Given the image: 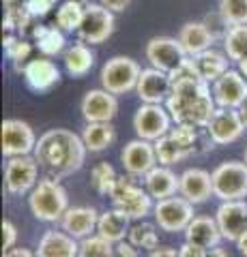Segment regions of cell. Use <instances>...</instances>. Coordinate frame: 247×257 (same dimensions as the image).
Here are the masks:
<instances>
[{
	"instance_id": "obj_24",
	"label": "cell",
	"mask_w": 247,
	"mask_h": 257,
	"mask_svg": "<svg viewBox=\"0 0 247 257\" xmlns=\"http://www.w3.org/2000/svg\"><path fill=\"white\" fill-rule=\"evenodd\" d=\"M179 41L189 58H194V56L211 50L217 39L213 37V32L206 28L204 22H187V24H183V28L179 30Z\"/></svg>"
},
{
	"instance_id": "obj_34",
	"label": "cell",
	"mask_w": 247,
	"mask_h": 257,
	"mask_svg": "<svg viewBox=\"0 0 247 257\" xmlns=\"http://www.w3.org/2000/svg\"><path fill=\"white\" fill-rule=\"evenodd\" d=\"M84 9L86 7L77 5V3H71V0H65L58 9H56V26L62 32H77L79 24L84 20Z\"/></svg>"
},
{
	"instance_id": "obj_35",
	"label": "cell",
	"mask_w": 247,
	"mask_h": 257,
	"mask_svg": "<svg viewBox=\"0 0 247 257\" xmlns=\"http://www.w3.org/2000/svg\"><path fill=\"white\" fill-rule=\"evenodd\" d=\"M155 144V152H157V161H159V165H174V163H179V161L183 159H187V150H183L177 142H174L170 138V133L168 135H163V138H159Z\"/></svg>"
},
{
	"instance_id": "obj_32",
	"label": "cell",
	"mask_w": 247,
	"mask_h": 257,
	"mask_svg": "<svg viewBox=\"0 0 247 257\" xmlns=\"http://www.w3.org/2000/svg\"><path fill=\"white\" fill-rule=\"evenodd\" d=\"M129 242L138 248H144V251H155L159 246V236H157V227L153 223H146L144 219L138 221L135 225H131L129 229Z\"/></svg>"
},
{
	"instance_id": "obj_38",
	"label": "cell",
	"mask_w": 247,
	"mask_h": 257,
	"mask_svg": "<svg viewBox=\"0 0 247 257\" xmlns=\"http://www.w3.org/2000/svg\"><path fill=\"white\" fill-rule=\"evenodd\" d=\"M5 54L7 58H9L11 62H24L28 60L30 52H33V45H30L28 41H24V39H20V35H15V32H5Z\"/></svg>"
},
{
	"instance_id": "obj_1",
	"label": "cell",
	"mask_w": 247,
	"mask_h": 257,
	"mask_svg": "<svg viewBox=\"0 0 247 257\" xmlns=\"http://www.w3.org/2000/svg\"><path fill=\"white\" fill-rule=\"evenodd\" d=\"M172 90L166 101V109L170 111L174 124H191L198 128H206L215 114V99L209 82L200 77L196 64L187 58L183 64L170 73Z\"/></svg>"
},
{
	"instance_id": "obj_11",
	"label": "cell",
	"mask_w": 247,
	"mask_h": 257,
	"mask_svg": "<svg viewBox=\"0 0 247 257\" xmlns=\"http://www.w3.org/2000/svg\"><path fill=\"white\" fill-rule=\"evenodd\" d=\"M3 155L7 159L33 155L37 146V135L33 126L20 118H7L3 122Z\"/></svg>"
},
{
	"instance_id": "obj_2",
	"label": "cell",
	"mask_w": 247,
	"mask_h": 257,
	"mask_svg": "<svg viewBox=\"0 0 247 257\" xmlns=\"http://www.w3.org/2000/svg\"><path fill=\"white\" fill-rule=\"evenodd\" d=\"M86 152L89 148L82 135L69 128H50L37 140L33 155L47 176L62 180L82 170V165L86 163Z\"/></svg>"
},
{
	"instance_id": "obj_45",
	"label": "cell",
	"mask_w": 247,
	"mask_h": 257,
	"mask_svg": "<svg viewBox=\"0 0 247 257\" xmlns=\"http://www.w3.org/2000/svg\"><path fill=\"white\" fill-rule=\"evenodd\" d=\"M99 3L106 7V9L112 11V13H123L127 7L131 5V0H99Z\"/></svg>"
},
{
	"instance_id": "obj_7",
	"label": "cell",
	"mask_w": 247,
	"mask_h": 257,
	"mask_svg": "<svg viewBox=\"0 0 247 257\" xmlns=\"http://www.w3.org/2000/svg\"><path fill=\"white\" fill-rule=\"evenodd\" d=\"M155 214V223L159 225V229L168 231V234H179V231H185L187 225L194 221V204L185 199L179 193V195L159 199L153 208Z\"/></svg>"
},
{
	"instance_id": "obj_54",
	"label": "cell",
	"mask_w": 247,
	"mask_h": 257,
	"mask_svg": "<svg viewBox=\"0 0 247 257\" xmlns=\"http://www.w3.org/2000/svg\"><path fill=\"white\" fill-rule=\"evenodd\" d=\"M245 163H247V148H245Z\"/></svg>"
},
{
	"instance_id": "obj_5",
	"label": "cell",
	"mask_w": 247,
	"mask_h": 257,
	"mask_svg": "<svg viewBox=\"0 0 247 257\" xmlns=\"http://www.w3.org/2000/svg\"><path fill=\"white\" fill-rule=\"evenodd\" d=\"M213 197L221 202L247 197V163L245 161H224L211 172Z\"/></svg>"
},
{
	"instance_id": "obj_20",
	"label": "cell",
	"mask_w": 247,
	"mask_h": 257,
	"mask_svg": "<svg viewBox=\"0 0 247 257\" xmlns=\"http://www.w3.org/2000/svg\"><path fill=\"white\" fill-rule=\"evenodd\" d=\"M179 193L185 199H189L194 206L204 204L211 195H215L213 193V176L206 170H200V167H189V170H185L181 174Z\"/></svg>"
},
{
	"instance_id": "obj_25",
	"label": "cell",
	"mask_w": 247,
	"mask_h": 257,
	"mask_svg": "<svg viewBox=\"0 0 247 257\" xmlns=\"http://www.w3.org/2000/svg\"><path fill=\"white\" fill-rule=\"evenodd\" d=\"M185 234L187 242H194V244H200L204 248H213V246H219V242L224 240L219 231V225L211 216H194V221L187 225V229L183 231Z\"/></svg>"
},
{
	"instance_id": "obj_53",
	"label": "cell",
	"mask_w": 247,
	"mask_h": 257,
	"mask_svg": "<svg viewBox=\"0 0 247 257\" xmlns=\"http://www.w3.org/2000/svg\"><path fill=\"white\" fill-rule=\"evenodd\" d=\"M18 3V0H5V5H15Z\"/></svg>"
},
{
	"instance_id": "obj_18",
	"label": "cell",
	"mask_w": 247,
	"mask_h": 257,
	"mask_svg": "<svg viewBox=\"0 0 247 257\" xmlns=\"http://www.w3.org/2000/svg\"><path fill=\"white\" fill-rule=\"evenodd\" d=\"M172 82L170 73H166L161 69H142L138 86H135V94L140 96L142 103H155V105H163L170 96Z\"/></svg>"
},
{
	"instance_id": "obj_8",
	"label": "cell",
	"mask_w": 247,
	"mask_h": 257,
	"mask_svg": "<svg viewBox=\"0 0 247 257\" xmlns=\"http://www.w3.org/2000/svg\"><path fill=\"white\" fill-rule=\"evenodd\" d=\"M39 165L35 155L11 157L5 165V187L11 195H26L37 187Z\"/></svg>"
},
{
	"instance_id": "obj_10",
	"label": "cell",
	"mask_w": 247,
	"mask_h": 257,
	"mask_svg": "<svg viewBox=\"0 0 247 257\" xmlns=\"http://www.w3.org/2000/svg\"><path fill=\"white\" fill-rule=\"evenodd\" d=\"M114 13L106 9L101 3L95 5L91 3L89 7L84 9V20L77 28V35L82 41L91 43V45H99L103 41H108L114 32Z\"/></svg>"
},
{
	"instance_id": "obj_28",
	"label": "cell",
	"mask_w": 247,
	"mask_h": 257,
	"mask_svg": "<svg viewBox=\"0 0 247 257\" xmlns=\"http://www.w3.org/2000/svg\"><path fill=\"white\" fill-rule=\"evenodd\" d=\"M82 140L89 152H103L108 150L116 140V131L112 122H86L82 131Z\"/></svg>"
},
{
	"instance_id": "obj_29",
	"label": "cell",
	"mask_w": 247,
	"mask_h": 257,
	"mask_svg": "<svg viewBox=\"0 0 247 257\" xmlns=\"http://www.w3.org/2000/svg\"><path fill=\"white\" fill-rule=\"evenodd\" d=\"M62 62H65V69L69 75L73 77H84L95 64V54L89 45L84 43H75L65 50V56H62Z\"/></svg>"
},
{
	"instance_id": "obj_19",
	"label": "cell",
	"mask_w": 247,
	"mask_h": 257,
	"mask_svg": "<svg viewBox=\"0 0 247 257\" xmlns=\"http://www.w3.org/2000/svg\"><path fill=\"white\" fill-rule=\"evenodd\" d=\"M22 73H24L26 86L35 92H47V90H52L54 86H58V82H60V69L56 67V62L50 60L47 56L28 60L24 64Z\"/></svg>"
},
{
	"instance_id": "obj_4",
	"label": "cell",
	"mask_w": 247,
	"mask_h": 257,
	"mask_svg": "<svg viewBox=\"0 0 247 257\" xmlns=\"http://www.w3.org/2000/svg\"><path fill=\"white\" fill-rule=\"evenodd\" d=\"M110 199H112V206L118 208L121 212H125L131 221L146 219L155 208L153 197L148 195V191L138 187V184H133V180L125 178V176H118Z\"/></svg>"
},
{
	"instance_id": "obj_42",
	"label": "cell",
	"mask_w": 247,
	"mask_h": 257,
	"mask_svg": "<svg viewBox=\"0 0 247 257\" xmlns=\"http://www.w3.org/2000/svg\"><path fill=\"white\" fill-rule=\"evenodd\" d=\"M18 242V227L11 223V221H3V248L5 251H9V248L15 246Z\"/></svg>"
},
{
	"instance_id": "obj_37",
	"label": "cell",
	"mask_w": 247,
	"mask_h": 257,
	"mask_svg": "<svg viewBox=\"0 0 247 257\" xmlns=\"http://www.w3.org/2000/svg\"><path fill=\"white\" fill-rule=\"evenodd\" d=\"M114 244L99 234L79 240V255L77 257H112Z\"/></svg>"
},
{
	"instance_id": "obj_27",
	"label": "cell",
	"mask_w": 247,
	"mask_h": 257,
	"mask_svg": "<svg viewBox=\"0 0 247 257\" xmlns=\"http://www.w3.org/2000/svg\"><path fill=\"white\" fill-rule=\"evenodd\" d=\"M194 64H196V69H198V73H200L202 79H206V82H217V79L226 73V71L230 69V58H228V54H221L217 50H206L202 54H198L194 56Z\"/></svg>"
},
{
	"instance_id": "obj_52",
	"label": "cell",
	"mask_w": 247,
	"mask_h": 257,
	"mask_svg": "<svg viewBox=\"0 0 247 257\" xmlns=\"http://www.w3.org/2000/svg\"><path fill=\"white\" fill-rule=\"evenodd\" d=\"M71 3H77V5H82V7H89L91 0H71Z\"/></svg>"
},
{
	"instance_id": "obj_12",
	"label": "cell",
	"mask_w": 247,
	"mask_h": 257,
	"mask_svg": "<svg viewBox=\"0 0 247 257\" xmlns=\"http://www.w3.org/2000/svg\"><path fill=\"white\" fill-rule=\"evenodd\" d=\"M146 60L150 67L161 69L166 73H172L174 69L187 60V52L183 50L179 37H153L144 47Z\"/></svg>"
},
{
	"instance_id": "obj_39",
	"label": "cell",
	"mask_w": 247,
	"mask_h": 257,
	"mask_svg": "<svg viewBox=\"0 0 247 257\" xmlns=\"http://www.w3.org/2000/svg\"><path fill=\"white\" fill-rule=\"evenodd\" d=\"M217 11L230 26L247 24V0H219Z\"/></svg>"
},
{
	"instance_id": "obj_46",
	"label": "cell",
	"mask_w": 247,
	"mask_h": 257,
	"mask_svg": "<svg viewBox=\"0 0 247 257\" xmlns=\"http://www.w3.org/2000/svg\"><path fill=\"white\" fill-rule=\"evenodd\" d=\"M3 257H37V251L33 253L30 248H24V246H13L9 251H5Z\"/></svg>"
},
{
	"instance_id": "obj_9",
	"label": "cell",
	"mask_w": 247,
	"mask_h": 257,
	"mask_svg": "<svg viewBox=\"0 0 247 257\" xmlns=\"http://www.w3.org/2000/svg\"><path fill=\"white\" fill-rule=\"evenodd\" d=\"M172 116L163 105H155V103H142L140 109L133 116V128L138 138L157 142L159 138L170 133L172 128Z\"/></svg>"
},
{
	"instance_id": "obj_33",
	"label": "cell",
	"mask_w": 247,
	"mask_h": 257,
	"mask_svg": "<svg viewBox=\"0 0 247 257\" xmlns=\"http://www.w3.org/2000/svg\"><path fill=\"white\" fill-rule=\"evenodd\" d=\"M118 180V174L114 172V167L108 163V161H101V163H97L93 167L91 172V184L93 189L99 193V195H112L114 191V184Z\"/></svg>"
},
{
	"instance_id": "obj_6",
	"label": "cell",
	"mask_w": 247,
	"mask_h": 257,
	"mask_svg": "<svg viewBox=\"0 0 247 257\" xmlns=\"http://www.w3.org/2000/svg\"><path fill=\"white\" fill-rule=\"evenodd\" d=\"M142 67L129 56H114L101 67V88L112 94H127L135 90Z\"/></svg>"
},
{
	"instance_id": "obj_21",
	"label": "cell",
	"mask_w": 247,
	"mask_h": 257,
	"mask_svg": "<svg viewBox=\"0 0 247 257\" xmlns=\"http://www.w3.org/2000/svg\"><path fill=\"white\" fill-rule=\"evenodd\" d=\"M97 223H99V212L91 206H75L62 214L60 219V227L67 231L69 236H73L75 240H84L93 236L97 231Z\"/></svg>"
},
{
	"instance_id": "obj_16",
	"label": "cell",
	"mask_w": 247,
	"mask_h": 257,
	"mask_svg": "<svg viewBox=\"0 0 247 257\" xmlns=\"http://www.w3.org/2000/svg\"><path fill=\"white\" fill-rule=\"evenodd\" d=\"M213 99L217 107H241L247 101V79L241 71L228 69L217 82H213Z\"/></svg>"
},
{
	"instance_id": "obj_15",
	"label": "cell",
	"mask_w": 247,
	"mask_h": 257,
	"mask_svg": "<svg viewBox=\"0 0 247 257\" xmlns=\"http://www.w3.org/2000/svg\"><path fill=\"white\" fill-rule=\"evenodd\" d=\"M215 221L219 225L224 240L236 242L243 234H247V202L245 199L221 202L217 212H215Z\"/></svg>"
},
{
	"instance_id": "obj_36",
	"label": "cell",
	"mask_w": 247,
	"mask_h": 257,
	"mask_svg": "<svg viewBox=\"0 0 247 257\" xmlns=\"http://www.w3.org/2000/svg\"><path fill=\"white\" fill-rule=\"evenodd\" d=\"M33 13L26 9V5H9L5 15V32H15V35H24V30L30 26Z\"/></svg>"
},
{
	"instance_id": "obj_13",
	"label": "cell",
	"mask_w": 247,
	"mask_h": 257,
	"mask_svg": "<svg viewBox=\"0 0 247 257\" xmlns=\"http://www.w3.org/2000/svg\"><path fill=\"white\" fill-rule=\"evenodd\" d=\"M206 133L213 144L217 146H228L241 140L245 133V122L241 118V111L232 107H217L211 118V122L206 124Z\"/></svg>"
},
{
	"instance_id": "obj_47",
	"label": "cell",
	"mask_w": 247,
	"mask_h": 257,
	"mask_svg": "<svg viewBox=\"0 0 247 257\" xmlns=\"http://www.w3.org/2000/svg\"><path fill=\"white\" fill-rule=\"evenodd\" d=\"M148 257H179V248H172V246H157L155 251H150Z\"/></svg>"
},
{
	"instance_id": "obj_14",
	"label": "cell",
	"mask_w": 247,
	"mask_h": 257,
	"mask_svg": "<svg viewBox=\"0 0 247 257\" xmlns=\"http://www.w3.org/2000/svg\"><path fill=\"white\" fill-rule=\"evenodd\" d=\"M121 163L129 176H142V178H144V176L159 163L157 152H155V144L148 142V140H142V138L127 142L125 148L121 150Z\"/></svg>"
},
{
	"instance_id": "obj_26",
	"label": "cell",
	"mask_w": 247,
	"mask_h": 257,
	"mask_svg": "<svg viewBox=\"0 0 247 257\" xmlns=\"http://www.w3.org/2000/svg\"><path fill=\"white\" fill-rule=\"evenodd\" d=\"M129 216H127L125 212H121L118 208H110V210L101 212L99 214V223H97V234L103 236L106 240H110L112 244L121 242V240H125V236H129Z\"/></svg>"
},
{
	"instance_id": "obj_30",
	"label": "cell",
	"mask_w": 247,
	"mask_h": 257,
	"mask_svg": "<svg viewBox=\"0 0 247 257\" xmlns=\"http://www.w3.org/2000/svg\"><path fill=\"white\" fill-rule=\"evenodd\" d=\"M35 41H37V50L41 52L47 58H54L65 50V35L62 30L54 24V26H37L33 30Z\"/></svg>"
},
{
	"instance_id": "obj_22",
	"label": "cell",
	"mask_w": 247,
	"mask_h": 257,
	"mask_svg": "<svg viewBox=\"0 0 247 257\" xmlns=\"http://www.w3.org/2000/svg\"><path fill=\"white\" fill-rule=\"evenodd\" d=\"M77 255H79V240L69 236L65 229L45 231L37 246V257H77Z\"/></svg>"
},
{
	"instance_id": "obj_3",
	"label": "cell",
	"mask_w": 247,
	"mask_h": 257,
	"mask_svg": "<svg viewBox=\"0 0 247 257\" xmlns=\"http://www.w3.org/2000/svg\"><path fill=\"white\" fill-rule=\"evenodd\" d=\"M28 208L37 221L56 223L69 210V195L56 178L47 176V178L39 180L37 187L30 191Z\"/></svg>"
},
{
	"instance_id": "obj_44",
	"label": "cell",
	"mask_w": 247,
	"mask_h": 257,
	"mask_svg": "<svg viewBox=\"0 0 247 257\" xmlns=\"http://www.w3.org/2000/svg\"><path fill=\"white\" fill-rule=\"evenodd\" d=\"M112 257H138V246H133L129 240H121V242L114 244V253Z\"/></svg>"
},
{
	"instance_id": "obj_31",
	"label": "cell",
	"mask_w": 247,
	"mask_h": 257,
	"mask_svg": "<svg viewBox=\"0 0 247 257\" xmlns=\"http://www.w3.org/2000/svg\"><path fill=\"white\" fill-rule=\"evenodd\" d=\"M224 50L230 60L241 62L243 58H247V24L228 28L224 37Z\"/></svg>"
},
{
	"instance_id": "obj_41",
	"label": "cell",
	"mask_w": 247,
	"mask_h": 257,
	"mask_svg": "<svg viewBox=\"0 0 247 257\" xmlns=\"http://www.w3.org/2000/svg\"><path fill=\"white\" fill-rule=\"evenodd\" d=\"M58 0H26V9L33 13V18H45L54 7H56Z\"/></svg>"
},
{
	"instance_id": "obj_50",
	"label": "cell",
	"mask_w": 247,
	"mask_h": 257,
	"mask_svg": "<svg viewBox=\"0 0 247 257\" xmlns=\"http://www.w3.org/2000/svg\"><path fill=\"white\" fill-rule=\"evenodd\" d=\"M238 111H241V118H243V122H245V128H247V101L243 103L241 107H238Z\"/></svg>"
},
{
	"instance_id": "obj_23",
	"label": "cell",
	"mask_w": 247,
	"mask_h": 257,
	"mask_svg": "<svg viewBox=\"0 0 247 257\" xmlns=\"http://www.w3.org/2000/svg\"><path fill=\"white\" fill-rule=\"evenodd\" d=\"M181 187V176H177L168 165H155L144 176V189L153 199H166L179 193Z\"/></svg>"
},
{
	"instance_id": "obj_40",
	"label": "cell",
	"mask_w": 247,
	"mask_h": 257,
	"mask_svg": "<svg viewBox=\"0 0 247 257\" xmlns=\"http://www.w3.org/2000/svg\"><path fill=\"white\" fill-rule=\"evenodd\" d=\"M202 22L206 24V28L213 32V37H215V39H224V37H226V32H228V28H230V24H228L224 18H221V13H219V11L209 13Z\"/></svg>"
},
{
	"instance_id": "obj_43",
	"label": "cell",
	"mask_w": 247,
	"mask_h": 257,
	"mask_svg": "<svg viewBox=\"0 0 247 257\" xmlns=\"http://www.w3.org/2000/svg\"><path fill=\"white\" fill-rule=\"evenodd\" d=\"M206 253H209V248L194 244V242H187V240L179 246V257H206Z\"/></svg>"
},
{
	"instance_id": "obj_17",
	"label": "cell",
	"mask_w": 247,
	"mask_h": 257,
	"mask_svg": "<svg viewBox=\"0 0 247 257\" xmlns=\"http://www.w3.org/2000/svg\"><path fill=\"white\" fill-rule=\"evenodd\" d=\"M79 111L86 122H112L118 114V101L116 94L108 92L106 88H95L84 94L79 103Z\"/></svg>"
},
{
	"instance_id": "obj_51",
	"label": "cell",
	"mask_w": 247,
	"mask_h": 257,
	"mask_svg": "<svg viewBox=\"0 0 247 257\" xmlns=\"http://www.w3.org/2000/svg\"><path fill=\"white\" fill-rule=\"evenodd\" d=\"M238 71H241V73H243V77L247 79V58H243L241 62H238Z\"/></svg>"
},
{
	"instance_id": "obj_49",
	"label": "cell",
	"mask_w": 247,
	"mask_h": 257,
	"mask_svg": "<svg viewBox=\"0 0 247 257\" xmlns=\"http://www.w3.org/2000/svg\"><path fill=\"white\" fill-rule=\"evenodd\" d=\"M206 257H228V253L224 251V248H219V246H213V248H209Z\"/></svg>"
},
{
	"instance_id": "obj_48",
	"label": "cell",
	"mask_w": 247,
	"mask_h": 257,
	"mask_svg": "<svg viewBox=\"0 0 247 257\" xmlns=\"http://www.w3.org/2000/svg\"><path fill=\"white\" fill-rule=\"evenodd\" d=\"M236 248H238V253H241L243 257H247V234H243L241 238L236 240Z\"/></svg>"
}]
</instances>
